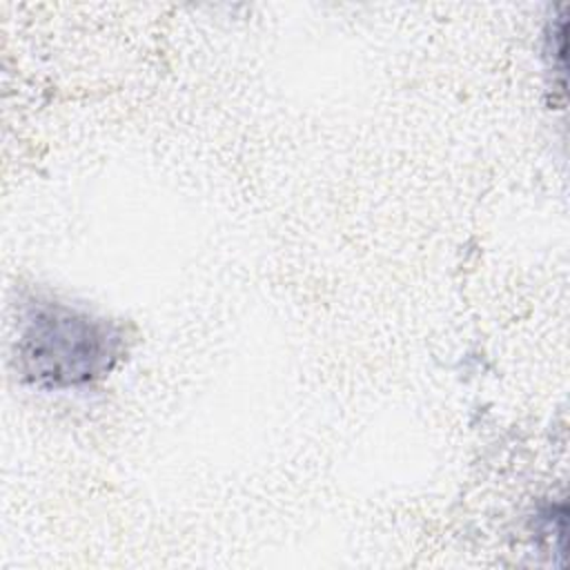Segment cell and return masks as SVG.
Instances as JSON below:
<instances>
[{
    "label": "cell",
    "mask_w": 570,
    "mask_h": 570,
    "mask_svg": "<svg viewBox=\"0 0 570 570\" xmlns=\"http://www.w3.org/2000/svg\"><path fill=\"white\" fill-rule=\"evenodd\" d=\"M125 352L122 327L51 298L22 305L16 367L24 383L40 390L89 385L114 370Z\"/></svg>",
    "instance_id": "cell-1"
}]
</instances>
